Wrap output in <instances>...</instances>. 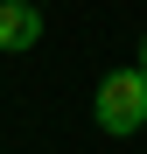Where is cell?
Returning <instances> with one entry per match:
<instances>
[{"instance_id":"obj_1","label":"cell","mask_w":147,"mask_h":154,"mask_svg":"<svg viewBox=\"0 0 147 154\" xmlns=\"http://www.w3.org/2000/svg\"><path fill=\"white\" fill-rule=\"evenodd\" d=\"M91 112H98V126H105L112 140L140 133V126H147V70H140V63H133V70H112L105 84H98Z\"/></svg>"},{"instance_id":"obj_2","label":"cell","mask_w":147,"mask_h":154,"mask_svg":"<svg viewBox=\"0 0 147 154\" xmlns=\"http://www.w3.org/2000/svg\"><path fill=\"white\" fill-rule=\"evenodd\" d=\"M42 42V7L35 0H0V49H35Z\"/></svg>"},{"instance_id":"obj_3","label":"cell","mask_w":147,"mask_h":154,"mask_svg":"<svg viewBox=\"0 0 147 154\" xmlns=\"http://www.w3.org/2000/svg\"><path fill=\"white\" fill-rule=\"evenodd\" d=\"M140 70H147V35H140Z\"/></svg>"}]
</instances>
